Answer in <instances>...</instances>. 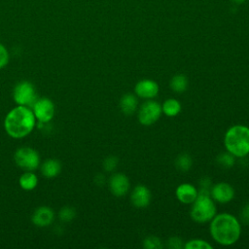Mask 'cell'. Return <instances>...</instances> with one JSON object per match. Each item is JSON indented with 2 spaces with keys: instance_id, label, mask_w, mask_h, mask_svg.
I'll use <instances>...</instances> for the list:
<instances>
[{
  "instance_id": "obj_1",
  "label": "cell",
  "mask_w": 249,
  "mask_h": 249,
  "mask_svg": "<svg viewBox=\"0 0 249 249\" xmlns=\"http://www.w3.org/2000/svg\"><path fill=\"white\" fill-rule=\"evenodd\" d=\"M35 123L36 118L33 111L27 106L18 105L7 114L4 121V127L9 136L19 139L31 133Z\"/></svg>"
},
{
  "instance_id": "obj_2",
  "label": "cell",
  "mask_w": 249,
  "mask_h": 249,
  "mask_svg": "<svg viewBox=\"0 0 249 249\" xmlns=\"http://www.w3.org/2000/svg\"><path fill=\"white\" fill-rule=\"evenodd\" d=\"M240 225L237 219L231 214L217 215L211 222L210 232L215 241L222 245H231L240 235Z\"/></svg>"
},
{
  "instance_id": "obj_3",
  "label": "cell",
  "mask_w": 249,
  "mask_h": 249,
  "mask_svg": "<svg viewBox=\"0 0 249 249\" xmlns=\"http://www.w3.org/2000/svg\"><path fill=\"white\" fill-rule=\"evenodd\" d=\"M225 145L231 154L242 158L249 154V127L234 125L225 135Z\"/></svg>"
},
{
  "instance_id": "obj_4",
  "label": "cell",
  "mask_w": 249,
  "mask_h": 249,
  "mask_svg": "<svg viewBox=\"0 0 249 249\" xmlns=\"http://www.w3.org/2000/svg\"><path fill=\"white\" fill-rule=\"evenodd\" d=\"M216 206L210 197V191L201 190L193 202L191 216L197 223H205L213 219Z\"/></svg>"
},
{
  "instance_id": "obj_5",
  "label": "cell",
  "mask_w": 249,
  "mask_h": 249,
  "mask_svg": "<svg viewBox=\"0 0 249 249\" xmlns=\"http://www.w3.org/2000/svg\"><path fill=\"white\" fill-rule=\"evenodd\" d=\"M13 98L18 105L27 107L33 106V104L38 99L34 86L27 81L19 82L15 87L13 91Z\"/></svg>"
},
{
  "instance_id": "obj_6",
  "label": "cell",
  "mask_w": 249,
  "mask_h": 249,
  "mask_svg": "<svg viewBox=\"0 0 249 249\" xmlns=\"http://www.w3.org/2000/svg\"><path fill=\"white\" fill-rule=\"evenodd\" d=\"M14 158L18 166L26 171H33L37 169L40 163L39 154L30 147H21L18 149Z\"/></svg>"
},
{
  "instance_id": "obj_7",
  "label": "cell",
  "mask_w": 249,
  "mask_h": 249,
  "mask_svg": "<svg viewBox=\"0 0 249 249\" xmlns=\"http://www.w3.org/2000/svg\"><path fill=\"white\" fill-rule=\"evenodd\" d=\"M160 105L156 101L148 100L141 105L138 112V119L142 124L151 125L160 119Z\"/></svg>"
},
{
  "instance_id": "obj_8",
  "label": "cell",
  "mask_w": 249,
  "mask_h": 249,
  "mask_svg": "<svg viewBox=\"0 0 249 249\" xmlns=\"http://www.w3.org/2000/svg\"><path fill=\"white\" fill-rule=\"evenodd\" d=\"M32 107L33 114L40 123H49L54 116V104L50 98H38Z\"/></svg>"
},
{
  "instance_id": "obj_9",
  "label": "cell",
  "mask_w": 249,
  "mask_h": 249,
  "mask_svg": "<svg viewBox=\"0 0 249 249\" xmlns=\"http://www.w3.org/2000/svg\"><path fill=\"white\" fill-rule=\"evenodd\" d=\"M110 191L116 196H124L129 189V181L128 178L122 173H116L111 176L109 180Z\"/></svg>"
},
{
  "instance_id": "obj_10",
  "label": "cell",
  "mask_w": 249,
  "mask_h": 249,
  "mask_svg": "<svg viewBox=\"0 0 249 249\" xmlns=\"http://www.w3.org/2000/svg\"><path fill=\"white\" fill-rule=\"evenodd\" d=\"M210 194L215 200L221 203H227L233 198L234 191L231 185L227 183H219L211 189Z\"/></svg>"
},
{
  "instance_id": "obj_11",
  "label": "cell",
  "mask_w": 249,
  "mask_h": 249,
  "mask_svg": "<svg viewBox=\"0 0 249 249\" xmlns=\"http://www.w3.org/2000/svg\"><path fill=\"white\" fill-rule=\"evenodd\" d=\"M54 218V213L52 208L48 206H41L38 207L33 215H32V222L37 227H47L50 226Z\"/></svg>"
},
{
  "instance_id": "obj_12",
  "label": "cell",
  "mask_w": 249,
  "mask_h": 249,
  "mask_svg": "<svg viewBox=\"0 0 249 249\" xmlns=\"http://www.w3.org/2000/svg\"><path fill=\"white\" fill-rule=\"evenodd\" d=\"M134 91L142 98H153L159 92V86L152 80H142L136 84Z\"/></svg>"
},
{
  "instance_id": "obj_13",
  "label": "cell",
  "mask_w": 249,
  "mask_h": 249,
  "mask_svg": "<svg viewBox=\"0 0 249 249\" xmlns=\"http://www.w3.org/2000/svg\"><path fill=\"white\" fill-rule=\"evenodd\" d=\"M151 201L150 190L143 186H136L131 194V202L136 207H146Z\"/></svg>"
},
{
  "instance_id": "obj_14",
  "label": "cell",
  "mask_w": 249,
  "mask_h": 249,
  "mask_svg": "<svg viewBox=\"0 0 249 249\" xmlns=\"http://www.w3.org/2000/svg\"><path fill=\"white\" fill-rule=\"evenodd\" d=\"M197 191L196 189L188 183L185 184H181L180 186H178V188L176 189V196L177 198L185 203V204H190L193 203L195 201V199L197 196Z\"/></svg>"
},
{
  "instance_id": "obj_15",
  "label": "cell",
  "mask_w": 249,
  "mask_h": 249,
  "mask_svg": "<svg viewBox=\"0 0 249 249\" xmlns=\"http://www.w3.org/2000/svg\"><path fill=\"white\" fill-rule=\"evenodd\" d=\"M61 171V164L57 160L50 159L46 160L41 166L42 174L47 178H53Z\"/></svg>"
},
{
  "instance_id": "obj_16",
  "label": "cell",
  "mask_w": 249,
  "mask_h": 249,
  "mask_svg": "<svg viewBox=\"0 0 249 249\" xmlns=\"http://www.w3.org/2000/svg\"><path fill=\"white\" fill-rule=\"evenodd\" d=\"M120 106L124 115H132L137 107V99L133 94L126 93L122 97Z\"/></svg>"
},
{
  "instance_id": "obj_17",
  "label": "cell",
  "mask_w": 249,
  "mask_h": 249,
  "mask_svg": "<svg viewBox=\"0 0 249 249\" xmlns=\"http://www.w3.org/2000/svg\"><path fill=\"white\" fill-rule=\"evenodd\" d=\"M19 186L21 189L25 191H31L34 190L38 184V178L36 174H34L31 171H26L23 174L20 175L18 180Z\"/></svg>"
},
{
  "instance_id": "obj_18",
  "label": "cell",
  "mask_w": 249,
  "mask_h": 249,
  "mask_svg": "<svg viewBox=\"0 0 249 249\" xmlns=\"http://www.w3.org/2000/svg\"><path fill=\"white\" fill-rule=\"evenodd\" d=\"M161 110L164 112L165 115L169 117H174L179 114L181 111V104L179 103L178 100L174 98H170L164 101Z\"/></svg>"
},
{
  "instance_id": "obj_19",
  "label": "cell",
  "mask_w": 249,
  "mask_h": 249,
  "mask_svg": "<svg viewBox=\"0 0 249 249\" xmlns=\"http://www.w3.org/2000/svg\"><path fill=\"white\" fill-rule=\"evenodd\" d=\"M188 87V79L183 74L175 75L170 81V88L176 92H183Z\"/></svg>"
},
{
  "instance_id": "obj_20",
  "label": "cell",
  "mask_w": 249,
  "mask_h": 249,
  "mask_svg": "<svg viewBox=\"0 0 249 249\" xmlns=\"http://www.w3.org/2000/svg\"><path fill=\"white\" fill-rule=\"evenodd\" d=\"M192 159L188 154H181L177 157L175 160V165L181 171H187L192 166Z\"/></svg>"
},
{
  "instance_id": "obj_21",
  "label": "cell",
  "mask_w": 249,
  "mask_h": 249,
  "mask_svg": "<svg viewBox=\"0 0 249 249\" xmlns=\"http://www.w3.org/2000/svg\"><path fill=\"white\" fill-rule=\"evenodd\" d=\"M217 161L220 165H222L223 167L229 168L231 167L234 164V156L232 154L229 153H224L218 156L217 158Z\"/></svg>"
},
{
  "instance_id": "obj_22",
  "label": "cell",
  "mask_w": 249,
  "mask_h": 249,
  "mask_svg": "<svg viewBox=\"0 0 249 249\" xmlns=\"http://www.w3.org/2000/svg\"><path fill=\"white\" fill-rule=\"evenodd\" d=\"M186 249H212V246L202 239H193L188 241L185 246Z\"/></svg>"
},
{
  "instance_id": "obj_23",
  "label": "cell",
  "mask_w": 249,
  "mask_h": 249,
  "mask_svg": "<svg viewBox=\"0 0 249 249\" xmlns=\"http://www.w3.org/2000/svg\"><path fill=\"white\" fill-rule=\"evenodd\" d=\"M143 246L146 249H161L162 244L160 238L156 236H148L143 241Z\"/></svg>"
},
{
  "instance_id": "obj_24",
  "label": "cell",
  "mask_w": 249,
  "mask_h": 249,
  "mask_svg": "<svg viewBox=\"0 0 249 249\" xmlns=\"http://www.w3.org/2000/svg\"><path fill=\"white\" fill-rule=\"evenodd\" d=\"M75 215H76L75 209L70 206H65V207L61 208L59 211V218L63 222H69V221L73 220Z\"/></svg>"
},
{
  "instance_id": "obj_25",
  "label": "cell",
  "mask_w": 249,
  "mask_h": 249,
  "mask_svg": "<svg viewBox=\"0 0 249 249\" xmlns=\"http://www.w3.org/2000/svg\"><path fill=\"white\" fill-rule=\"evenodd\" d=\"M9 52L3 44H0V69L4 68L9 62Z\"/></svg>"
},
{
  "instance_id": "obj_26",
  "label": "cell",
  "mask_w": 249,
  "mask_h": 249,
  "mask_svg": "<svg viewBox=\"0 0 249 249\" xmlns=\"http://www.w3.org/2000/svg\"><path fill=\"white\" fill-rule=\"evenodd\" d=\"M117 164H118V158H116L114 156H110L104 160L103 167L106 171H112L116 168Z\"/></svg>"
},
{
  "instance_id": "obj_27",
  "label": "cell",
  "mask_w": 249,
  "mask_h": 249,
  "mask_svg": "<svg viewBox=\"0 0 249 249\" xmlns=\"http://www.w3.org/2000/svg\"><path fill=\"white\" fill-rule=\"evenodd\" d=\"M168 247L170 249H181L183 248V241L177 236H173L168 240Z\"/></svg>"
},
{
  "instance_id": "obj_28",
  "label": "cell",
  "mask_w": 249,
  "mask_h": 249,
  "mask_svg": "<svg viewBox=\"0 0 249 249\" xmlns=\"http://www.w3.org/2000/svg\"><path fill=\"white\" fill-rule=\"evenodd\" d=\"M240 219L243 224H246V225L249 224V202L243 206L240 212Z\"/></svg>"
},
{
  "instance_id": "obj_29",
  "label": "cell",
  "mask_w": 249,
  "mask_h": 249,
  "mask_svg": "<svg viewBox=\"0 0 249 249\" xmlns=\"http://www.w3.org/2000/svg\"><path fill=\"white\" fill-rule=\"evenodd\" d=\"M210 186H211V180L209 178H202L201 179V181H200L201 190L210 191Z\"/></svg>"
},
{
  "instance_id": "obj_30",
  "label": "cell",
  "mask_w": 249,
  "mask_h": 249,
  "mask_svg": "<svg viewBox=\"0 0 249 249\" xmlns=\"http://www.w3.org/2000/svg\"><path fill=\"white\" fill-rule=\"evenodd\" d=\"M95 181H96V183L98 184V185H102L103 183H104V176L102 175V174H98L97 176H96V178H95Z\"/></svg>"
},
{
  "instance_id": "obj_31",
  "label": "cell",
  "mask_w": 249,
  "mask_h": 249,
  "mask_svg": "<svg viewBox=\"0 0 249 249\" xmlns=\"http://www.w3.org/2000/svg\"><path fill=\"white\" fill-rule=\"evenodd\" d=\"M232 2H234V3H236V4H242L243 2H245L246 0H231Z\"/></svg>"
}]
</instances>
